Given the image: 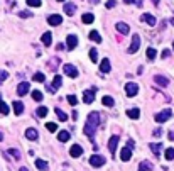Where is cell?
<instances>
[{"label":"cell","mask_w":174,"mask_h":171,"mask_svg":"<svg viewBox=\"0 0 174 171\" xmlns=\"http://www.w3.org/2000/svg\"><path fill=\"white\" fill-rule=\"evenodd\" d=\"M98 125H100V114H98V112H91L88 115V119H86V122H85V129H83L85 134L90 137V139H93Z\"/></svg>","instance_id":"1"},{"label":"cell","mask_w":174,"mask_h":171,"mask_svg":"<svg viewBox=\"0 0 174 171\" xmlns=\"http://www.w3.org/2000/svg\"><path fill=\"white\" fill-rule=\"evenodd\" d=\"M171 115H172V110L171 108H164L162 112H159V114H156V122H159V124H164L166 120H169Z\"/></svg>","instance_id":"2"},{"label":"cell","mask_w":174,"mask_h":171,"mask_svg":"<svg viewBox=\"0 0 174 171\" xmlns=\"http://www.w3.org/2000/svg\"><path fill=\"white\" fill-rule=\"evenodd\" d=\"M132 146H134V142L130 141L127 147H123V149H122V153H120V159H122V161H130V158H132Z\"/></svg>","instance_id":"3"},{"label":"cell","mask_w":174,"mask_h":171,"mask_svg":"<svg viewBox=\"0 0 174 171\" xmlns=\"http://www.w3.org/2000/svg\"><path fill=\"white\" fill-rule=\"evenodd\" d=\"M90 164L93 168H100L105 164V158H103V156H98V154H93V156L90 158Z\"/></svg>","instance_id":"4"},{"label":"cell","mask_w":174,"mask_h":171,"mask_svg":"<svg viewBox=\"0 0 174 171\" xmlns=\"http://www.w3.org/2000/svg\"><path fill=\"white\" fill-rule=\"evenodd\" d=\"M139 47H140V36L139 34H134V36H132V44H130V47H128V53L134 54Z\"/></svg>","instance_id":"5"},{"label":"cell","mask_w":174,"mask_h":171,"mask_svg":"<svg viewBox=\"0 0 174 171\" xmlns=\"http://www.w3.org/2000/svg\"><path fill=\"white\" fill-rule=\"evenodd\" d=\"M63 69H64V73H66L68 76H71V78H76V76H78V69H76V66H74V64H71V63L64 64Z\"/></svg>","instance_id":"6"},{"label":"cell","mask_w":174,"mask_h":171,"mask_svg":"<svg viewBox=\"0 0 174 171\" xmlns=\"http://www.w3.org/2000/svg\"><path fill=\"white\" fill-rule=\"evenodd\" d=\"M125 93H127L128 97H135V95L139 93V85H137V83H127V85H125Z\"/></svg>","instance_id":"7"},{"label":"cell","mask_w":174,"mask_h":171,"mask_svg":"<svg viewBox=\"0 0 174 171\" xmlns=\"http://www.w3.org/2000/svg\"><path fill=\"white\" fill-rule=\"evenodd\" d=\"M117 144H119V136H112V139L108 141V151H110L112 158L115 156V151H117Z\"/></svg>","instance_id":"8"},{"label":"cell","mask_w":174,"mask_h":171,"mask_svg":"<svg viewBox=\"0 0 174 171\" xmlns=\"http://www.w3.org/2000/svg\"><path fill=\"white\" fill-rule=\"evenodd\" d=\"M29 90H30V85L27 83V81H22V83H19V86H17V93L21 95V97L27 95V93H29Z\"/></svg>","instance_id":"9"},{"label":"cell","mask_w":174,"mask_h":171,"mask_svg":"<svg viewBox=\"0 0 174 171\" xmlns=\"http://www.w3.org/2000/svg\"><path fill=\"white\" fill-rule=\"evenodd\" d=\"M47 22H49V26H59V24H63V17L58 14H52L47 17Z\"/></svg>","instance_id":"10"},{"label":"cell","mask_w":174,"mask_h":171,"mask_svg":"<svg viewBox=\"0 0 174 171\" xmlns=\"http://www.w3.org/2000/svg\"><path fill=\"white\" fill-rule=\"evenodd\" d=\"M69 154H71V158H80L81 154H83V147L78 144L71 146V149H69Z\"/></svg>","instance_id":"11"},{"label":"cell","mask_w":174,"mask_h":171,"mask_svg":"<svg viewBox=\"0 0 174 171\" xmlns=\"http://www.w3.org/2000/svg\"><path fill=\"white\" fill-rule=\"evenodd\" d=\"M95 100V92L93 90H86L85 93H83V102L85 103H91Z\"/></svg>","instance_id":"12"},{"label":"cell","mask_w":174,"mask_h":171,"mask_svg":"<svg viewBox=\"0 0 174 171\" xmlns=\"http://www.w3.org/2000/svg\"><path fill=\"white\" fill-rule=\"evenodd\" d=\"M152 169H154V164H152V163H149V161H140L139 169H137V171H152Z\"/></svg>","instance_id":"13"},{"label":"cell","mask_w":174,"mask_h":171,"mask_svg":"<svg viewBox=\"0 0 174 171\" xmlns=\"http://www.w3.org/2000/svg\"><path fill=\"white\" fill-rule=\"evenodd\" d=\"M76 44H78L76 36H68V39H66V46H68V49H74Z\"/></svg>","instance_id":"14"},{"label":"cell","mask_w":174,"mask_h":171,"mask_svg":"<svg viewBox=\"0 0 174 171\" xmlns=\"http://www.w3.org/2000/svg\"><path fill=\"white\" fill-rule=\"evenodd\" d=\"M142 21L144 22H147L149 26H156V17H154V15H150V14H142Z\"/></svg>","instance_id":"15"},{"label":"cell","mask_w":174,"mask_h":171,"mask_svg":"<svg viewBox=\"0 0 174 171\" xmlns=\"http://www.w3.org/2000/svg\"><path fill=\"white\" fill-rule=\"evenodd\" d=\"M117 31H119L120 34H128L130 27H128V24H125V22H119V24H117Z\"/></svg>","instance_id":"16"},{"label":"cell","mask_w":174,"mask_h":171,"mask_svg":"<svg viewBox=\"0 0 174 171\" xmlns=\"http://www.w3.org/2000/svg\"><path fill=\"white\" fill-rule=\"evenodd\" d=\"M12 107H14L15 115H21L22 112H24V103H22V102H17V100H15V102L12 103Z\"/></svg>","instance_id":"17"},{"label":"cell","mask_w":174,"mask_h":171,"mask_svg":"<svg viewBox=\"0 0 174 171\" xmlns=\"http://www.w3.org/2000/svg\"><path fill=\"white\" fill-rule=\"evenodd\" d=\"M100 69H102L103 73H108L112 69V66H110V60H102V63H100Z\"/></svg>","instance_id":"18"},{"label":"cell","mask_w":174,"mask_h":171,"mask_svg":"<svg viewBox=\"0 0 174 171\" xmlns=\"http://www.w3.org/2000/svg\"><path fill=\"white\" fill-rule=\"evenodd\" d=\"M154 81H156L157 85H161V86H167V85H169V80H167L166 76H161V75H157V76L154 78Z\"/></svg>","instance_id":"19"},{"label":"cell","mask_w":174,"mask_h":171,"mask_svg":"<svg viewBox=\"0 0 174 171\" xmlns=\"http://www.w3.org/2000/svg\"><path fill=\"white\" fill-rule=\"evenodd\" d=\"M64 12L68 14V15H74V12H76V5L74 4H64Z\"/></svg>","instance_id":"20"},{"label":"cell","mask_w":174,"mask_h":171,"mask_svg":"<svg viewBox=\"0 0 174 171\" xmlns=\"http://www.w3.org/2000/svg\"><path fill=\"white\" fill-rule=\"evenodd\" d=\"M26 137H27V139H30V141H36V139H37V131H36V129H27V131H26Z\"/></svg>","instance_id":"21"},{"label":"cell","mask_w":174,"mask_h":171,"mask_svg":"<svg viewBox=\"0 0 174 171\" xmlns=\"http://www.w3.org/2000/svg\"><path fill=\"white\" fill-rule=\"evenodd\" d=\"M69 137H71V134H69L68 131H61V132L58 134V139H59L61 142H66V141H69Z\"/></svg>","instance_id":"22"},{"label":"cell","mask_w":174,"mask_h":171,"mask_svg":"<svg viewBox=\"0 0 174 171\" xmlns=\"http://www.w3.org/2000/svg\"><path fill=\"white\" fill-rule=\"evenodd\" d=\"M51 32H44L43 34V37H41V41H43V44L44 46H51Z\"/></svg>","instance_id":"23"},{"label":"cell","mask_w":174,"mask_h":171,"mask_svg":"<svg viewBox=\"0 0 174 171\" xmlns=\"http://www.w3.org/2000/svg\"><path fill=\"white\" fill-rule=\"evenodd\" d=\"M54 112H56V115H58V119H59L61 122H66V120H68V115H66V114H64V112L61 110V108L56 107V108H54Z\"/></svg>","instance_id":"24"},{"label":"cell","mask_w":174,"mask_h":171,"mask_svg":"<svg viewBox=\"0 0 174 171\" xmlns=\"http://www.w3.org/2000/svg\"><path fill=\"white\" fill-rule=\"evenodd\" d=\"M90 39H91V41H93V43H102V36L98 34L96 31H91V32H90Z\"/></svg>","instance_id":"25"},{"label":"cell","mask_w":174,"mask_h":171,"mask_svg":"<svg viewBox=\"0 0 174 171\" xmlns=\"http://www.w3.org/2000/svg\"><path fill=\"white\" fill-rule=\"evenodd\" d=\"M127 115L130 117V119H139V117H140V110H139V108H130V110H127Z\"/></svg>","instance_id":"26"},{"label":"cell","mask_w":174,"mask_h":171,"mask_svg":"<svg viewBox=\"0 0 174 171\" xmlns=\"http://www.w3.org/2000/svg\"><path fill=\"white\" fill-rule=\"evenodd\" d=\"M61 85H63V78H61L59 75H56L54 80H52V88H54V90H58Z\"/></svg>","instance_id":"27"},{"label":"cell","mask_w":174,"mask_h":171,"mask_svg":"<svg viewBox=\"0 0 174 171\" xmlns=\"http://www.w3.org/2000/svg\"><path fill=\"white\" fill-rule=\"evenodd\" d=\"M81 21L85 22V24H91V22L95 21V15H93V14H90V12H88V14H83Z\"/></svg>","instance_id":"28"},{"label":"cell","mask_w":174,"mask_h":171,"mask_svg":"<svg viewBox=\"0 0 174 171\" xmlns=\"http://www.w3.org/2000/svg\"><path fill=\"white\" fill-rule=\"evenodd\" d=\"M36 166H37V169L44 171V169H47V163L44 159H36Z\"/></svg>","instance_id":"29"},{"label":"cell","mask_w":174,"mask_h":171,"mask_svg":"<svg viewBox=\"0 0 174 171\" xmlns=\"http://www.w3.org/2000/svg\"><path fill=\"white\" fill-rule=\"evenodd\" d=\"M102 102H103V105H106V107H113L115 100L112 98V97H108V95H106V97H103V98H102Z\"/></svg>","instance_id":"30"},{"label":"cell","mask_w":174,"mask_h":171,"mask_svg":"<svg viewBox=\"0 0 174 171\" xmlns=\"http://www.w3.org/2000/svg\"><path fill=\"white\" fill-rule=\"evenodd\" d=\"M149 147H150V151H152V153L156 154V156H159V154H161V147H162V144H150Z\"/></svg>","instance_id":"31"},{"label":"cell","mask_w":174,"mask_h":171,"mask_svg":"<svg viewBox=\"0 0 174 171\" xmlns=\"http://www.w3.org/2000/svg\"><path fill=\"white\" fill-rule=\"evenodd\" d=\"M32 80H34V81H37V83H44L46 76H44V73H36L34 76H32Z\"/></svg>","instance_id":"32"},{"label":"cell","mask_w":174,"mask_h":171,"mask_svg":"<svg viewBox=\"0 0 174 171\" xmlns=\"http://www.w3.org/2000/svg\"><path fill=\"white\" fill-rule=\"evenodd\" d=\"M90 60L93 61V63H96V61H98V51L95 49V47H93V49H90Z\"/></svg>","instance_id":"33"},{"label":"cell","mask_w":174,"mask_h":171,"mask_svg":"<svg viewBox=\"0 0 174 171\" xmlns=\"http://www.w3.org/2000/svg\"><path fill=\"white\" fill-rule=\"evenodd\" d=\"M166 159H167V161L174 159V147H167V149H166Z\"/></svg>","instance_id":"34"},{"label":"cell","mask_w":174,"mask_h":171,"mask_svg":"<svg viewBox=\"0 0 174 171\" xmlns=\"http://www.w3.org/2000/svg\"><path fill=\"white\" fill-rule=\"evenodd\" d=\"M43 0H27V5L29 7H41Z\"/></svg>","instance_id":"35"},{"label":"cell","mask_w":174,"mask_h":171,"mask_svg":"<svg viewBox=\"0 0 174 171\" xmlns=\"http://www.w3.org/2000/svg\"><path fill=\"white\" fill-rule=\"evenodd\" d=\"M32 98H34L36 102H41V100H43V93H41L39 90H34L32 92Z\"/></svg>","instance_id":"36"},{"label":"cell","mask_w":174,"mask_h":171,"mask_svg":"<svg viewBox=\"0 0 174 171\" xmlns=\"http://www.w3.org/2000/svg\"><path fill=\"white\" fill-rule=\"evenodd\" d=\"M156 49H154V47H149L147 49V60H154V58H156Z\"/></svg>","instance_id":"37"},{"label":"cell","mask_w":174,"mask_h":171,"mask_svg":"<svg viewBox=\"0 0 174 171\" xmlns=\"http://www.w3.org/2000/svg\"><path fill=\"white\" fill-rule=\"evenodd\" d=\"M0 114H4V115H7V114H9V107H7V103L0 102Z\"/></svg>","instance_id":"38"},{"label":"cell","mask_w":174,"mask_h":171,"mask_svg":"<svg viewBox=\"0 0 174 171\" xmlns=\"http://www.w3.org/2000/svg\"><path fill=\"white\" fill-rule=\"evenodd\" d=\"M37 115L39 117H46L47 115V108L46 107H39L37 108Z\"/></svg>","instance_id":"39"},{"label":"cell","mask_w":174,"mask_h":171,"mask_svg":"<svg viewBox=\"0 0 174 171\" xmlns=\"http://www.w3.org/2000/svg\"><path fill=\"white\" fill-rule=\"evenodd\" d=\"M7 153H9V154H12V156H14L15 159H21V153H19L17 149H9Z\"/></svg>","instance_id":"40"},{"label":"cell","mask_w":174,"mask_h":171,"mask_svg":"<svg viewBox=\"0 0 174 171\" xmlns=\"http://www.w3.org/2000/svg\"><path fill=\"white\" fill-rule=\"evenodd\" d=\"M7 78H9V73L4 71V69H0V83H2V81H5Z\"/></svg>","instance_id":"41"},{"label":"cell","mask_w":174,"mask_h":171,"mask_svg":"<svg viewBox=\"0 0 174 171\" xmlns=\"http://www.w3.org/2000/svg\"><path fill=\"white\" fill-rule=\"evenodd\" d=\"M68 102L71 103V105H76V103H78V98L74 97V95H68Z\"/></svg>","instance_id":"42"},{"label":"cell","mask_w":174,"mask_h":171,"mask_svg":"<svg viewBox=\"0 0 174 171\" xmlns=\"http://www.w3.org/2000/svg\"><path fill=\"white\" fill-rule=\"evenodd\" d=\"M46 127H47V131H51V132H54L56 129H58V125H56V124H52V122H49V124H47Z\"/></svg>","instance_id":"43"},{"label":"cell","mask_w":174,"mask_h":171,"mask_svg":"<svg viewBox=\"0 0 174 171\" xmlns=\"http://www.w3.org/2000/svg\"><path fill=\"white\" fill-rule=\"evenodd\" d=\"M152 136H156V137H161V136H162V131H161V129H154Z\"/></svg>","instance_id":"44"},{"label":"cell","mask_w":174,"mask_h":171,"mask_svg":"<svg viewBox=\"0 0 174 171\" xmlns=\"http://www.w3.org/2000/svg\"><path fill=\"white\" fill-rule=\"evenodd\" d=\"M19 15H21V17H29L30 12H27V10H21V12H19Z\"/></svg>","instance_id":"45"},{"label":"cell","mask_w":174,"mask_h":171,"mask_svg":"<svg viewBox=\"0 0 174 171\" xmlns=\"http://www.w3.org/2000/svg\"><path fill=\"white\" fill-rule=\"evenodd\" d=\"M169 54H171V51H169V49H164V51H162V58H164V60H166V58H169Z\"/></svg>","instance_id":"46"},{"label":"cell","mask_w":174,"mask_h":171,"mask_svg":"<svg viewBox=\"0 0 174 171\" xmlns=\"http://www.w3.org/2000/svg\"><path fill=\"white\" fill-rule=\"evenodd\" d=\"M112 7H115V0H108L106 2V9H112Z\"/></svg>","instance_id":"47"},{"label":"cell","mask_w":174,"mask_h":171,"mask_svg":"<svg viewBox=\"0 0 174 171\" xmlns=\"http://www.w3.org/2000/svg\"><path fill=\"white\" fill-rule=\"evenodd\" d=\"M90 4H93V5L95 4H100V0H90Z\"/></svg>","instance_id":"48"},{"label":"cell","mask_w":174,"mask_h":171,"mask_svg":"<svg viewBox=\"0 0 174 171\" xmlns=\"http://www.w3.org/2000/svg\"><path fill=\"white\" fill-rule=\"evenodd\" d=\"M169 139H171V141H174V132H169Z\"/></svg>","instance_id":"49"},{"label":"cell","mask_w":174,"mask_h":171,"mask_svg":"<svg viewBox=\"0 0 174 171\" xmlns=\"http://www.w3.org/2000/svg\"><path fill=\"white\" fill-rule=\"evenodd\" d=\"M154 2V5H159V0H152Z\"/></svg>","instance_id":"50"},{"label":"cell","mask_w":174,"mask_h":171,"mask_svg":"<svg viewBox=\"0 0 174 171\" xmlns=\"http://www.w3.org/2000/svg\"><path fill=\"white\" fill-rule=\"evenodd\" d=\"M0 141H4V134L0 132Z\"/></svg>","instance_id":"51"},{"label":"cell","mask_w":174,"mask_h":171,"mask_svg":"<svg viewBox=\"0 0 174 171\" xmlns=\"http://www.w3.org/2000/svg\"><path fill=\"white\" fill-rule=\"evenodd\" d=\"M21 171H29V169H27V168H21Z\"/></svg>","instance_id":"52"},{"label":"cell","mask_w":174,"mask_h":171,"mask_svg":"<svg viewBox=\"0 0 174 171\" xmlns=\"http://www.w3.org/2000/svg\"><path fill=\"white\" fill-rule=\"evenodd\" d=\"M0 102H2V95H0Z\"/></svg>","instance_id":"53"},{"label":"cell","mask_w":174,"mask_h":171,"mask_svg":"<svg viewBox=\"0 0 174 171\" xmlns=\"http://www.w3.org/2000/svg\"><path fill=\"white\" fill-rule=\"evenodd\" d=\"M58 2H64V0H58Z\"/></svg>","instance_id":"54"},{"label":"cell","mask_w":174,"mask_h":171,"mask_svg":"<svg viewBox=\"0 0 174 171\" xmlns=\"http://www.w3.org/2000/svg\"><path fill=\"white\" fill-rule=\"evenodd\" d=\"M172 47H174V43H172Z\"/></svg>","instance_id":"55"},{"label":"cell","mask_w":174,"mask_h":171,"mask_svg":"<svg viewBox=\"0 0 174 171\" xmlns=\"http://www.w3.org/2000/svg\"><path fill=\"white\" fill-rule=\"evenodd\" d=\"M172 24H174V21H172Z\"/></svg>","instance_id":"56"}]
</instances>
